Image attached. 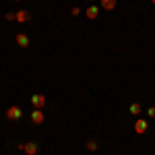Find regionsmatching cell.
Listing matches in <instances>:
<instances>
[{
    "instance_id": "cell-1",
    "label": "cell",
    "mask_w": 155,
    "mask_h": 155,
    "mask_svg": "<svg viewBox=\"0 0 155 155\" xmlns=\"http://www.w3.org/2000/svg\"><path fill=\"white\" fill-rule=\"evenodd\" d=\"M23 118V110L19 106H11L6 110V120H21Z\"/></svg>"
},
{
    "instance_id": "cell-2",
    "label": "cell",
    "mask_w": 155,
    "mask_h": 155,
    "mask_svg": "<svg viewBox=\"0 0 155 155\" xmlns=\"http://www.w3.org/2000/svg\"><path fill=\"white\" fill-rule=\"evenodd\" d=\"M31 106L37 107V110H41V107L46 106V95H39V93L31 95Z\"/></svg>"
},
{
    "instance_id": "cell-3",
    "label": "cell",
    "mask_w": 155,
    "mask_h": 155,
    "mask_svg": "<svg viewBox=\"0 0 155 155\" xmlns=\"http://www.w3.org/2000/svg\"><path fill=\"white\" fill-rule=\"evenodd\" d=\"M44 120H46L44 112H41V110H37V107H33V112H31V122H33V124H41Z\"/></svg>"
},
{
    "instance_id": "cell-4",
    "label": "cell",
    "mask_w": 155,
    "mask_h": 155,
    "mask_svg": "<svg viewBox=\"0 0 155 155\" xmlns=\"http://www.w3.org/2000/svg\"><path fill=\"white\" fill-rule=\"evenodd\" d=\"M147 128H149V126H147V120H137V122H134V132H137V134H145V132H147Z\"/></svg>"
},
{
    "instance_id": "cell-5",
    "label": "cell",
    "mask_w": 155,
    "mask_h": 155,
    "mask_svg": "<svg viewBox=\"0 0 155 155\" xmlns=\"http://www.w3.org/2000/svg\"><path fill=\"white\" fill-rule=\"evenodd\" d=\"M37 151H39V145L37 143H25L23 145V153H27V155H35Z\"/></svg>"
},
{
    "instance_id": "cell-6",
    "label": "cell",
    "mask_w": 155,
    "mask_h": 155,
    "mask_svg": "<svg viewBox=\"0 0 155 155\" xmlns=\"http://www.w3.org/2000/svg\"><path fill=\"white\" fill-rule=\"evenodd\" d=\"M15 39H17V44H19L21 48H29V37L25 35V33H17Z\"/></svg>"
},
{
    "instance_id": "cell-7",
    "label": "cell",
    "mask_w": 155,
    "mask_h": 155,
    "mask_svg": "<svg viewBox=\"0 0 155 155\" xmlns=\"http://www.w3.org/2000/svg\"><path fill=\"white\" fill-rule=\"evenodd\" d=\"M17 21H19V23L31 21V12H29V11H17Z\"/></svg>"
},
{
    "instance_id": "cell-8",
    "label": "cell",
    "mask_w": 155,
    "mask_h": 155,
    "mask_svg": "<svg viewBox=\"0 0 155 155\" xmlns=\"http://www.w3.org/2000/svg\"><path fill=\"white\" fill-rule=\"evenodd\" d=\"M85 15H87V19L93 21V19H97V15H99V8H97V6H89V8L85 11Z\"/></svg>"
},
{
    "instance_id": "cell-9",
    "label": "cell",
    "mask_w": 155,
    "mask_h": 155,
    "mask_svg": "<svg viewBox=\"0 0 155 155\" xmlns=\"http://www.w3.org/2000/svg\"><path fill=\"white\" fill-rule=\"evenodd\" d=\"M128 112H130L132 116H141L143 107H141V104H130V107H128Z\"/></svg>"
},
{
    "instance_id": "cell-10",
    "label": "cell",
    "mask_w": 155,
    "mask_h": 155,
    "mask_svg": "<svg viewBox=\"0 0 155 155\" xmlns=\"http://www.w3.org/2000/svg\"><path fill=\"white\" fill-rule=\"evenodd\" d=\"M101 8L114 11V8H116V0H101Z\"/></svg>"
},
{
    "instance_id": "cell-11",
    "label": "cell",
    "mask_w": 155,
    "mask_h": 155,
    "mask_svg": "<svg viewBox=\"0 0 155 155\" xmlns=\"http://www.w3.org/2000/svg\"><path fill=\"white\" fill-rule=\"evenodd\" d=\"M87 149L89 151H97V141H87Z\"/></svg>"
},
{
    "instance_id": "cell-12",
    "label": "cell",
    "mask_w": 155,
    "mask_h": 155,
    "mask_svg": "<svg viewBox=\"0 0 155 155\" xmlns=\"http://www.w3.org/2000/svg\"><path fill=\"white\" fill-rule=\"evenodd\" d=\"M6 21H17V12H6Z\"/></svg>"
},
{
    "instance_id": "cell-13",
    "label": "cell",
    "mask_w": 155,
    "mask_h": 155,
    "mask_svg": "<svg viewBox=\"0 0 155 155\" xmlns=\"http://www.w3.org/2000/svg\"><path fill=\"white\" fill-rule=\"evenodd\" d=\"M71 15H72V17H79V15H81V8H79V6H72Z\"/></svg>"
},
{
    "instance_id": "cell-14",
    "label": "cell",
    "mask_w": 155,
    "mask_h": 155,
    "mask_svg": "<svg viewBox=\"0 0 155 155\" xmlns=\"http://www.w3.org/2000/svg\"><path fill=\"white\" fill-rule=\"evenodd\" d=\"M147 116H149V118H155V106L147 110Z\"/></svg>"
},
{
    "instance_id": "cell-15",
    "label": "cell",
    "mask_w": 155,
    "mask_h": 155,
    "mask_svg": "<svg viewBox=\"0 0 155 155\" xmlns=\"http://www.w3.org/2000/svg\"><path fill=\"white\" fill-rule=\"evenodd\" d=\"M151 2H153V4H155V0H151Z\"/></svg>"
},
{
    "instance_id": "cell-16",
    "label": "cell",
    "mask_w": 155,
    "mask_h": 155,
    "mask_svg": "<svg viewBox=\"0 0 155 155\" xmlns=\"http://www.w3.org/2000/svg\"><path fill=\"white\" fill-rule=\"evenodd\" d=\"M17 2H21V0H17Z\"/></svg>"
}]
</instances>
